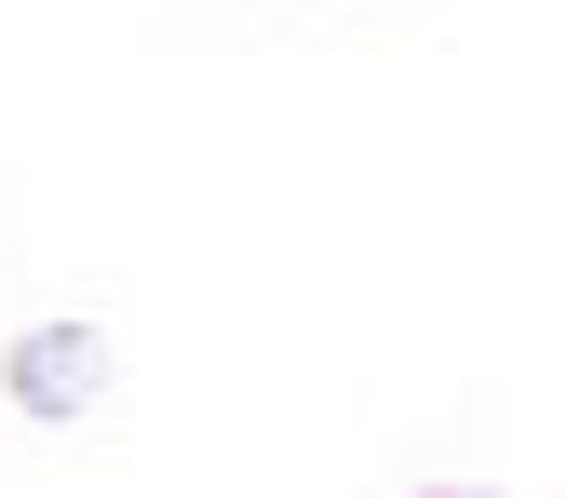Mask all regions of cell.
Returning <instances> with one entry per match:
<instances>
[{
  "label": "cell",
  "mask_w": 566,
  "mask_h": 498,
  "mask_svg": "<svg viewBox=\"0 0 566 498\" xmlns=\"http://www.w3.org/2000/svg\"><path fill=\"white\" fill-rule=\"evenodd\" d=\"M0 404H14V417H41V432L95 417V404H108V324H82V310L28 324L14 350H0Z\"/></svg>",
  "instance_id": "1"
},
{
  "label": "cell",
  "mask_w": 566,
  "mask_h": 498,
  "mask_svg": "<svg viewBox=\"0 0 566 498\" xmlns=\"http://www.w3.org/2000/svg\"><path fill=\"white\" fill-rule=\"evenodd\" d=\"M405 498H513V485H405Z\"/></svg>",
  "instance_id": "2"
}]
</instances>
